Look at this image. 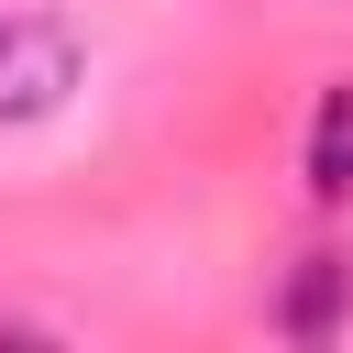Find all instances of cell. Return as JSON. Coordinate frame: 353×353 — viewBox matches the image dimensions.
Wrapping results in <instances>:
<instances>
[{
    "mask_svg": "<svg viewBox=\"0 0 353 353\" xmlns=\"http://www.w3.org/2000/svg\"><path fill=\"white\" fill-rule=\"evenodd\" d=\"M77 88V33L55 11H0V121H44Z\"/></svg>",
    "mask_w": 353,
    "mask_h": 353,
    "instance_id": "1",
    "label": "cell"
},
{
    "mask_svg": "<svg viewBox=\"0 0 353 353\" xmlns=\"http://www.w3.org/2000/svg\"><path fill=\"white\" fill-rule=\"evenodd\" d=\"M309 188L320 199L353 188V88H320V110H309Z\"/></svg>",
    "mask_w": 353,
    "mask_h": 353,
    "instance_id": "2",
    "label": "cell"
},
{
    "mask_svg": "<svg viewBox=\"0 0 353 353\" xmlns=\"http://www.w3.org/2000/svg\"><path fill=\"white\" fill-rule=\"evenodd\" d=\"M342 287H353V265H342V254H309V265H298V287H287V309H276V320H287V331H298V342H320V331H331V320H342Z\"/></svg>",
    "mask_w": 353,
    "mask_h": 353,
    "instance_id": "3",
    "label": "cell"
}]
</instances>
